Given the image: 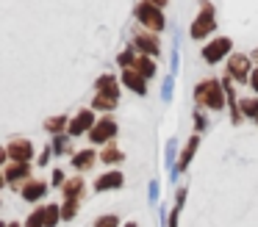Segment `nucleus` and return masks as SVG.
<instances>
[{"label":"nucleus","mask_w":258,"mask_h":227,"mask_svg":"<svg viewBox=\"0 0 258 227\" xmlns=\"http://www.w3.org/2000/svg\"><path fill=\"white\" fill-rule=\"evenodd\" d=\"M195 100L211 111H219L225 105V89L219 81H200L195 89Z\"/></svg>","instance_id":"nucleus-1"},{"label":"nucleus","mask_w":258,"mask_h":227,"mask_svg":"<svg viewBox=\"0 0 258 227\" xmlns=\"http://www.w3.org/2000/svg\"><path fill=\"white\" fill-rule=\"evenodd\" d=\"M214 25H217V20H214V6L208 3V0H203L200 14H197L195 22H191V39H206L208 33L214 31Z\"/></svg>","instance_id":"nucleus-2"},{"label":"nucleus","mask_w":258,"mask_h":227,"mask_svg":"<svg viewBox=\"0 0 258 227\" xmlns=\"http://www.w3.org/2000/svg\"><path fill=\"white\" fill-rule=\"evenodd\" d=\"M136 20L145 28H150V31H164V25H167V20L161 17V9H156V6H150V3L136 6Z\"/></svg>","instance_id":"nucleus-3"},{"label":"nucleus","mask_w":258,"mask_h":227,"mask_svg":"<svg viewBox=\"0 0 258 227\" xmlns=\"http://www.w3.org/2000/svg\"><path fill=\"white\" fill-rule=\"evenodd\" d=\"M228 53H230V39H228V36L211 39V42L203 47V58H206L208 64H217V61H222Z\"/></svg>","instance_id":"nucleus-4"},{"label":"nucleus","mask_w":258,"mask_h":227,"mask_svg":"<svg viewBox=\"0 0 258 227\" xmlns=\"http://www.w3.org/2000/svg\"><path fill=\"white\" fill-rule=\"evenodd\" d=\"M6 153L12 155L17 164H28L31 155H34V144H31L28 138H14V141L6 147Z\"/></svg>","instance_id":"nucleus-5"},{"label":"nucleus","mask_w":258,"mask_h":227,"mask_svg":"<svg viewBox=\"0 0 258 227\" xmlns=\"http://www.w3.org/2000/svg\"><path fill=\"white\" fill-rule=\"evenodd\" d=\"M114 133H117L114 119H100V122H95V127L89 130V138L95 144H103V141H108V138H114Z\"/></svg>","instance_id":"nucleus-6"},{"label":"nucleus","mask_w":258,"mask_h":227,"mask_svg":"<svg viewBox=\"0 0 258 227\" xmlns=\"http://www.w3.org/2000/svg\"><path fill=\"white\" fill-rule=\"evenodd\" d=\"M228 75L236 78V81H247V78H250V58L236 53L233 58L228 61Z\"/></svg>","instance_id":"nucleus-7"},{"label":"nucleus","mask_w":258,"mask_h":227,"mask_svg":"<svg viewBox=\"0 0 258 227\" xmlns=\"http://www.w3.org/2000/svg\"><path fill=\"white\" fill-rule=\"evenodd\" d=\"M92 127H95V114H92L89 108L78 111V116L70 122V133H73V136H81V133L92 130Z\"/></svg>","instance_id":"nucleus-8"},{"label":"nucleus","mask_w":258,"mask_h":227,"mask_svg":"<svg viewBox=\"0 0 258 227\" xmlns=\"http://www.w3.org/2000/svg\"><path fill=\"white\" fill-rule=\"evenodd\" d=\"M134 47L139 50L142 55H158V39L153 36V33H136L134 36Z\"/></svg>","instance_id":"nucleus-9"},{"label":"nucleus","mask_w":258,"mask_h":227,"mask_svg":"<svg viewBox=\"0 0 258 227\" xmlns=\"http://www.w3.org/2000/svg\"><path fill=\"white\" fill-rule=\"evenodd\" d=\"M20 194H23V199L34 202L42 194H47V183L45 180H31V183H25V186H20Z\"/></svg>","instance_id":"nucleus-10"},{"label":"nucleus","mask_w":258,"mask_h":227,"mask_svg":"<svg viewBox=\"0 0 258 227\" xmlns=\"http://www.w3.org/2000/svg\"><path fill=\"white\" fill-rule=\"evenodd\" d=\"M122 83L131 89V92H136V94H145V92H147L145 78H142L139 72H134V69H125V72H122Z\"/></svg>","instance_id":"nucleus-11"},{"label":"nucleus","mask_w":258,"mask_h":227,"mask_svg":"<svg viewBox=\"0 0 258 227\" xmlns=\"http://www.w3.org/2000/svg\"><path fill=\"white\" fill-rule=\"evenodd\" d=\"M119 186H122V172H106L103 177L95 180L97 191H108V188H119Z\"/></svg>","instance_id":"nucleus-12"},{"label":"nucleus","mask_w":258,"mask_h":227,"mask_svg":"<svg viewBox=\"0 0 258 227\" xmlns=\"http://www.w3.org/2000/svg\"><path fill=\"white\" fill-rule=\"evenodd\" d=\"M131 69L139 72V75L145 78V81L156 75V64L150 61V55H136V58H134V66H131Z\"/></svg>","instance_id":"nucleus-13"},{"label":"nucleus","mask_w":258,"mask_h":227,"mask_svg":"<svg viewBox=\"0 0 258 227\" xmlns=\"http://www.w3.org/2000/svg\"><path fill=\"white\" fill-rule=\"evenodd\" d=\"M28 172H31L28 164H17V161H14V164L6 169V180L14 183V186L20 188V180H25V177H28Z\"/></svg>","instance_id":"nucleus-14"},{"label":"nucleus","mask_w":258,"mask_h":227,"mask_svg":"<svg viewBox=\"0 0 258 227\" xmlns=\"http://www.w3.org/2000/svg\"><path fill=\"white\" fill-rule=\"evenodd\" d=\"M97 94H108V97H117L119 94V86H117V78L114 75H103V78H97Z\"/></svg>","instance_id":"nucleus-15"},{"label":"nucleus","mask_w":258,"mask_h":227,"mask_svg":"<svg viewBox=\"0 0 258 227\" xmlns=\"http://www.w3.org/2000/svg\"><path fill=\"white\" fill-rule=\"evenodd\" d=\"M39 216L45 227H56L58 219H61V208L58 205H45V208H39Z\"/></svg>","instance_id":"nucleus-16"},{"label":"nucleus","mask_w":258,"mask_h":227,"mask_svg":"<svg viewBox=\"0 0 258 227\" xmlns=\"http://www.w3.org/2000/svg\"><path fill=\"white\" fill-rule=\"evenodd\" d=\"M61 191H64V199H78L81 191H84V180H81V177H73V180H67L61 186Z\"/></svg>","instance_id":"nucleus-17"},{"label":"nucleus","mask_w":258,"mask_h":227,"mask_svg":"<svg viewBox=\"0 0 258 227\" xmlns=\"http://www.w3.org/2000/svg\"><path fill=\"white\" fill-rule=\"evenodd\" d=\"M92 164H95V149H81L78 155H73L75 169H92Z\"/></svg>","instance_id":"nucleus-18"},{"label":"nucleus","mask_w":258,"mask_h":227,"mask_svg":"<svg viewBox=\"0 0 258 227\" xmlns=\"http://www.w3.org/2000/svg\"><path fill=\"white\" fill-rule=\"evenodd\" d=\"M239 111L244 116H252V119H258V97H247L239 103Z\"/></svg>","instance_id":"nucleus-19"},{"label":"nucleus","mask_w":258,"mask_h":227,"mask_svg":"<svg viewBox=\"0 0 258 227\" xmlns=\"http://www.w3.org/2000/svg\"><path fill=\"white\" fill-rule=\"evenodd\" d=\"M92 105H95L97 111H111L114 105H117V97H108V94H97V97L92 100Z\"/></svg>","instance_id":"nucleus-20"},{"label":"nucleus","mask_w":258,"mask_h":227,"mask_svg":"<svg viewBox=\"0 0 258 227\" xmlns=\"http://www.w3.org/2000/svg\"><path fill=\"white\" fill-rule=\"evenodd\" d=\"M197 141H200V138H189V144H186L183 147V155H180V164H178V169H186V164H189L191 161V155H195V149H197Z\"/></svg>","instance_id":"nucleus-21"},{"label":"nucleus","mask_w":258,"mask_h":227,"mask_svg":"<svg viewBox=\"0 0 258 227\" xmlns=\"http://www.w3.org/2000/svg\"><path fill=\"white\" fill-rule=\"evenodd\" d=\"M100 158L106 161V164H119V161H122V149H117L114 144H108V147L100 153Z\"/></svg>","instance_id":"nucleus-22"},{"label":"nucleus","mask_w":258,"mask_h":227,"mask_svg":"<svg viewBox=\"0 0 258 227\" xmlns=\"http://www.w3.org/2000/svg\"><path fill=\"white\" fill-rule=\"evenodd\" d=\"M45 127H47L50 133H56V136H58V133L67 127V116H50V119H45Z\"/></svg>","instance_id":"nucleus-23"},{"label":"nucleus","mask_w":258,"mask_h":227,"mask_svg":"<svg viewBox=\"0 0 258 227\" xmlns=\"http://www.w3.org/2000/svg\"><path fill=\"white\" fill-rule=\"evenodd\" d=\"M75 213H78V199H64L61 205V219H75Z\"/></svg>","instance_id":"nucleus-24"},{"label":"nucleus","mask_w":258,"mask_h":227,"mask_svg":"<svg viewBox=\"0 0 258 227\" xmlns=\"http://www.w3.org/2000/svg\"><path fill=\"white\" fill-rule=\"evenodd\" d=\"M95 227H119V219L114 213H108V216H100V219L95 221Z\"/></svg>","instance_id":"nucleus-25"},{"label":"nucleus","mask_w":258,"mask_h":227,"mask_svg":"<svg viewBox=\"0 0 258 227\" xmlns=\"http://www.w3.org/2000/svg\"><path fill=\"white\" fill-rule=\"evenodd\" d=\"M134 58H136L134 50H125V53H119V58H117V61L125 66V69H131V66H134Z\"/></svg>","instance_id":"nucleus-26"},{"label":"nucleus","mask_w":258,"mask_h":227,"mask_svg":"<svg viewBox=\"0 0 258 227\" xmlns=\"http://www.w3.org/2000/svg\"><path fill=\"white\" fill-rule=\"evenodd\" d=\"M67 149H70L67 136H56V141H53V153H67Z\"/></svg>","instance_id":"nucleus-27"},{"label":"nucleus","mask_w":258,"mask_h":227,"mask_svg":"<svg viewBox=\"0 0 258 227\" xmlns=\"http://www.w3.org/2000/svg\"><path fill=\"white\" fill-rule=\"evenodd\" d=\"M25 227H45V224H42V216H39V210H34V213H31V219L25 221Z\"/></svg>","instance_id":"nucleus-28"},{"label":"nucleus","mask_w":258,"mask_h":227,"mask_svg":"<svg viewBox=\"0 0 258 227\" xmlns=\"http://www.w3.org/2000/svg\"><path fill=\"white\" fill-rule=\"evenodd\" d=\"M247 86H252V89H255V92H258V66H255V69L250 72V78H247Z\"/></svg>","instance_id":"nucleus-29"},{"label":"nucleus","mask_w":258,"mask_h":227,"mask_svg":"<svg viewBox=\"0 0 258 227\" xmlns=\"http://www.w3.org/2000/svg\"><path fill=\"white\" fill-rule=\"evenodd\" d=\"M50 155H53V147H45V153H42V155H39V164H42V166H45V164H47V161H50Z\"/></svg>","instance_id":"nucleus-30"},{"label":"nucleus","mask_w":258,"mask_h":227,"mask_svg":"<svg viewBox=\"0 0 258 227\" xmlns=\"http://www.w3.org/2000/svg\"><path fill=\"white\" fill-rule=\"evenodd\" d=\"M53 183H61V186H64V172H61V169L53 172Z\"/></svg>","instance_id":"nucleus-31"},{"label":"nucleus","mask_w":258,"mask_h":227,"mask_svg":"<svg viewBox=\"0 0 258 227\" xmlns=\"http://www.w3.org/2000/svg\"><path fill=\"white\" fill-rule=\"evenodd\" d=\"M145 3L156 6V9H164V6H167V0H145Z\"/></svg>","instance_id":"nucleus-32"},{"label":"nucleus","mask_w":258,"mask_h":227,"mask_svg":"<svg viewBox=\"0 0 258 227\" xmlns=\"http://www.w3.org/2000/svg\"><path fill=\"white\" fill-rule=\"evenodd\" d=\"M6 155H9L6 149H0V164H3V161H6Z\"/></svg>","instance_id":"nucleus-33"},{"label":"nucleus","mask_w":258,"mask_h":227,"mask_svg":"<svg viewBox=\"0 0 258 227\" xmlns=\"http://www.w3.org/2000/svg\"><path fill=\"white\" fill-rule=\"evenodd\" d=\"M252 61H258V47H255V50H252Z\"/></svg>","instance_id":"nucleus-34"},{"label":"nucleus","mask_w":258,"mask_h":227,"mask_svg":"<svg viewBox=\"0 0 258 227\" xmlns=\"http://www.w3.org/2000/svg\"><path fill=\"white\" fill-rule=\"evenodd\" d=\"M125 227H139V224H134V221H128V224H125Z\"/></svg>","instance_id":"nucleus-35"},{"label":"nucleus","mask_w":258,"mask_h":227,"mask_svg":"<svg viewBox=\"0 0 258 227\" xmlns=\"http://www.w3.org/2000/svg\"><path fill=\"white\" fill-rule=\"evenodd\" d=\"M3 183H6V177H3V175H0V186H3Z\"/></svg>","instance_id":"nucleus-36"},{"label":"nucleus","mask_w":258,"mask_h":227,"mask_svg":"<svg viewBox=\"0 0 258 227\" xmlns=\"http://www.w3.org/2000/svg\"><path fill=\"white\" fill-rule=\"evenodd\" d=\"M0 227H9V224H3V221H0Z\"/></svg>","instance_id":"nucleus-37"},{"label":"nucleus","mask_w":258,"mask_h":227,"mask_svg":"<svg viewBox=\"0 0 258 227\" xmlns=\"http://www.w3.org/2000/svg\"><path fill=\"white\" fill-rule=\"evenodd\" d=\"M9 227H20V224H9Z\"/></svg>","instance_id":"nucleus-38"}]
</instances>
